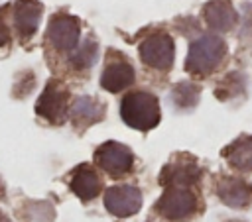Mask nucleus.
<instances>
[{
    "instance_id": "21",
    "label": "nucleus",
    "mask_w": 252,
    "mask_h": 222,
    "mask_svg": "<svg viewBox=\"0 0 252 222\" xmlns=\"http://www.w3.org/2000/svg\"><path fill=\"white\" fill-rule=\"evenodd\" d=\"M4 194H6V189H4V183H2V179H0V200L4 198Z\"/></svg>"
},
{
    "instance_id": "13",
    "label": "nucleus",
    "mask_w": 252,
    "mask_h": 222,
    "mask_svg": "<svg viewBox=\"0 0 252 222\" xmlns=\"http://www.w3.org/2000/svg\"><path fill=\"white\" fill-rule=\"evenodd\" d=\"M104 104L93 96H79L69 106V118L77 128H87L104 118Z\"/></svg>"
},
{
    "instance_id": "5",
    "label": "nucleus",
    "mask_w": 252,
    "mask_h": 222,
    "mask_svg": "<svg viewBox=\"0 0 252 222\" xmlns=\"http://www.w3.org/2000/svg\"><path fill=\"white\" fill-rule=\"evenodd\" d=\"M175 45L167 33H152L140 43V59L158 71H167L173 65Z\"/></svg>"
},
{
    "instance_id": "17",
    "label": "nucleus",
    "mask_w": 252,
    "mask_h": 222,
    "mask_svg": "<svg viewBox=\"0 0 252 222\" xmlns=\"http://www.w3.org/2000/svg\"><path fill=\"white\" fill-rule=\"evenodd\" d=\"M96 59H98V43L93 37H87L83 43H77V47L69 51V63L77 71L93 67Z\"/></svg>"
},
{
    "instance_id": "12",
    "label": "nucleus",
    "mask_w": 252,
    "mask_h": 222,
    "mask_svg": "<svg viewBox=\"0 0 252 222\" xmlns=\"http://www.w3.org/2000/svg\"><path fill=\"white\" fill-rule=\"evenodd\" d=\"M43 6L39 0H16L14 4V26L20 39H30L39 24Z\"/></svg>"
},
{
    "instance_id": "15",
    "label": "nucleus",
    "mask_w": 252,
    "mask_h": 222,
    "mask_svg": "<svg viewBox=\"0 0 252 222\" xmlns=\"http://www.w3.org/2000/svg\"><path fill=\"white\" fill-rule=\"evenodd\" d=\"M203 16H205L209 28H213L217 31H228V29H232L236 26V20H238L234 8L226 0H211L209 4H205Z\"/></svg>"
},
{
    "instance_id": "4",
    "label": "nucleus",
    "mask_w": 252,
    "mask_h": 222,
    "mask_svg": "<svg viewBox=\"0 0 252 222\" xmlns=\"http://www.w3.org/2000/svg\"><path fill=\"white\" fill-rule=\"evenodd\" d=\"M35 112L51 124H63L69 114V92L59 81H49L35 102Z\"/></svg>"
},
{
    "instance_id": "10",
    "label": "nucleus",
    "mask_w": 252,
    "mask_h": 222,
    "mask_svg": "<svg viewBox=\"0 0 252 222\" xmlns=\"http://www.w3.org/2000/svg\"><path fill=\"white\" fill-rule=\"evenodd\" d=\"M134 79H136V71L124 57L114 59V61L108 59L100 75V86L108 92H118V90L128 88L134 83Z\"/></svg>"
},
{
    "instance_id": "3",
    "label": "nucleus",
    "mask_w": 252,
    "mask_h": 222,
    "mask_svg": "<svg viewBox=\"0 0 252 222\" xmlns=\"http://www.w3.org/2000/svg\"><path fill=\"white\" fill-rule=\"evenodd\" d=\"M156 210L169 220H187L199 210V194L191 187L169 185L159 196Z\"/></svg>"
},
{
    "instance_id": "18",
    "label": "nucleus",
    "mask_w": 252,
    "mask_h": 222,
    "mask_svg": "<svg viewBox=\"0 0 252 222\" xmlns=\"http://www.w3.org/2000/svg\"><path fill=\"white\" fill-rule=\"evenodd\" d=\"M199 94H201V88L193 83H179L171 90V98H173L175 106L183 108V110L193 108L199 102Z\"/></svg>"
},
{
    "instance_id": "19",
    "label": "nucleus",
    "mask_w": 252,
    "mask_h": 222,
    "mask_svg": "<svg viewBox=\"0 0 252 222\" xmlns=\"http://www.w3.org/2000/svg\"><path fill=\"white\" fill-rule=\"evenodd\" d=\"M246 90V81L240 73H230L226 75L219 84H217V96L220 100H228V98H234L238 94H242Z\"/></svg>"
},
{
    "instance_id": "2",
    "label": "nucleus",
    "mask_w": 252,
    "mask_h": 222,
    "mask_svg": "<svg viewBox=\"0 0 252 222\" xmlns=\"http://www.w3.org/2000/svg\"><path fill=\"white\" fill-rule=\"evenodd\" d=\"M224 55L226 43L215 33H205L189 45L185 69L193 75H209L222 63Z\"/></svg>"
},
{
    "instance_id": "23",
    "label": "nucleus",
    "mask_w": 252,
    "mask_h": 222,
    "mask_svg": "<svg viewBox=\"0 0 252 222\" xmlns=\"http://www.w3.org/2000/svg\"><path fill=\"white\" fill-rule=\"evenodd\" d=\"M228 222H242V220H228Z\"/></svg>"
},
{
    "instance_id": "20",
    "label": "nucleus",
    "mask_w": 252,
    "mask_h": 222,
    "mask_svg": "<svg viewBox=\"0 0 252 222\" xmlns=\"http://www.w3.org/2000/svg\"><path fill=\"white\" fill-rule=\"evenodd\" d=\"M8 41H10V31H8V26H6L4 16L0 12V47H4Z\"/></svg>"
},
{
    "instance_id": "14",
    "label": "nucleus",
    "mask_w": 252,
    "mask_h": 222,
    "mask_svg": "<svg viewBox=\"0 0 252 222\" xmlns=\"http://www.w3.org/2000/svg\"><path fill=\"white\" fill-rule=\"evenodd\" d=\"M69 189L83 200H91L94 198L100 189H102V183L96 175V171L91 167V165H79L73 175H71V181H69Z\"/></svg>"
},
{
    "instance_id": "11",
    "label": "nucleus",
    "mask_w": 252,
    "mask_h": 222,
    "mask_svg": "<svg viewBox=\"0 0 252 222\" xmlns=\"http://www.w3.org/2000/svg\"><path fill=\"white\" fill-rule=\"evenodd\" d=\"M217 194L230 208H246L252 204V185L236 177H222L217 183Z\"/></svg>"
},
{
    "instance_id": "8",
    "label": "nucleus",
    "mask_w": 252,
    "mask_h": 222,
    "mask_svg": "<svg viewBox=\"0 0 252 222\" xmlns=\"http://www.w3.org/2000/svg\"><path fill=\"white\" fill-rule=\"evenodd\" d=\"M104 206L110 214L118 218L132 216L142 206V193L138 187H132V185L110 187L104 193Z\"/></svg>"
},
{
    "instance_id": "6",
    "label": "nucleus",
    "mask_w": 252,
    "mask_h": 222,
    "mask_svg": "<svg viewBox=\"0 0 252 222\" xmlns=\"http://www.w3.org/2000/svg\"><path fill=\"white\" fill-rule=\"evenodd\" d=\"M94 161L110 177H122V175H126L132 169V165H134V153L124 143L106 141V143H102L96 149Z\"/></svg>"
},
{
    "instance_id": "22",
    "label": "nucleus",
    "mask_w": 252,
    "mask_h": 222,
    "mask_svg": "<svg viewBox=\"0 0 252 222\" xmlns=\"http://www.w3.org/2000/svg\"><path fill=\"white\" fill-rule=\"evenodd\" d=\"M0 222H12V220H10V218H8L4 212H0Z\"/></svg>"
},
{
    "instance_id": "9",
    "label": "nucleus",
    "mask_w": 252,
    "mask_h": 222,
    "mask_svg": "<svg viewBox=\"0 0 252 222\" xmlns=\"http://www.w3.org/2000/svg\"><path fill=\"white\" fill-rule=\"evenodd\" d=\"M199 179H201V167L189 155H177L159 173V183L163 187H169V185L193 187L195 183H199Z\"/></svg>"
},
{
    "instance_id": "1",
    "label": "nucleus",
    "mask_w": 252,
    "mask_h": 222,
    "mask_svg": "<svg viewBox=\"0 0 252 222\" xmlns=\"http://www.w3.org/2000/svg\"><path fill=\"white\" fill-rule=\"evenodd\" d=\"M120 116L130 128L148 132L159 124V102L152 92H128L120 102Z\"/></svg>"
},
{
    "instance_id": "7",
    "label": "nucleus",
    "mask_w": 252,
    "mask_h": 222,
    "mask_svg": "<svg viewBox=\"0 0 252 222\" xmlns=\"http://www.w3.org/2000/svg\"><path fill=\"white\" fill-rule=\"evenodd\" d=\"M81 35L79 20L71 14H55L47 26V41L59 51H71L77 47Z\"/></svg>"
},
{
    "instance_id": "16",
    "label": "nucleus",
    "mask_w": 252,
    "mask_h": 222,
    "mask_svg": "<svg viewBox=\"0 0 252 222\" xmlns=\"http://www.w3.org/2000/svg\"><path fill=\"white\" fill-rule=\"evenodd\" d=\"M222 157L232 169L252 171V136H242L222 149Z\"/></svg>"
}]
</instances>
